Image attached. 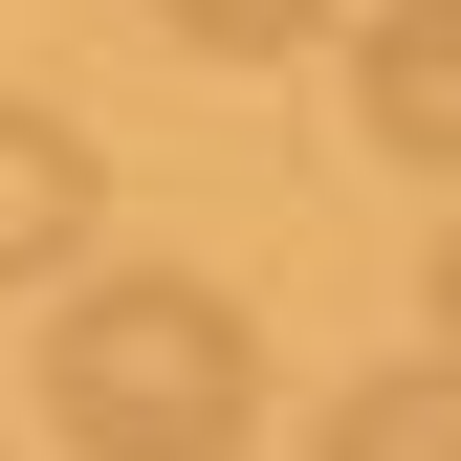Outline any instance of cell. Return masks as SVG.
<instances>
[{"label": "cell", "instance_id": "7a4b0ae2", "mask_svg": "<svg viewBox=\"0 0 461 461\" xmlns=\"http://www.w3.org/2000/svg\"><path fill=\"white\" fill-rule=\"evenodd\" d=\"M352 132L395 176H461V0H374L352 23Z\"/></svg>", "mask_w": 461, "mask_h": 461}, {"label": "cell", "instance_id": "3957f363", "mask_svg": "<svg viewBox=\"0 0 461 461\" xmlns=\"http://www.w3.org/2000/svg\"><path fill=\"white\" fill-rule=\"evenodd\" d=\"M88 132H67V110H44V88H0V285H44V264H67L88 242Z\"/></svg>", "mask_w": 461, "mask_h": 461}, {"label": "cell", "instance_id": "8992f818", "mask_svg": "<svg viewBox=\"0 0 461 461\" xmlns=\"http://www.w3.org/2000/svg\"><path fill=\"white\" fill-rule=\"evenodd\" d=\"M439 374H461V242H439Z\"/></svg>", "mask_w": 461, "mask_h": 461}, {"label": "cell", "instance_id": "6da1fadb", "mask_svg": "<svg viewBox=\"0 0 461 461\" xmlns=\"http://www.w3.org/2000/svg\"><path fill=\"white\" fill-rule=\"evenodd\" d=\"M44 418H67V461H242V418H264L242 285H198V264H88L67 308H44Z\"/></svg>", "mask_w": 461, "mask_h": 461}, {"label": "cell", "instance_id": "5b68a950", "mask_svg": "<svg viewBox=\"0 0 461 461\" xmlns=\"http://www.w3.org/2000/svg\"><path fill=\"white\" fill-rule=\"evenodd\" d=\"M154 23H176V44H220V67H285V44H330L352 0H154Z\"/></svg>", "mask_w": 461, "mask_h": 461}, {"label": "cell", "instance_id": "277c9868", "mask_svg": "<svg viewBox=\"0 0 461 461\" xmlns=\"http://www.w3.org/2000/svg\"><path fill=\"white\" fill-rule=\"evenodd\" d=\"M308 461H461V374H352L308 418Z\"/></svg>", "mask_w": 461, "mask_h": 461}]
</instances>
